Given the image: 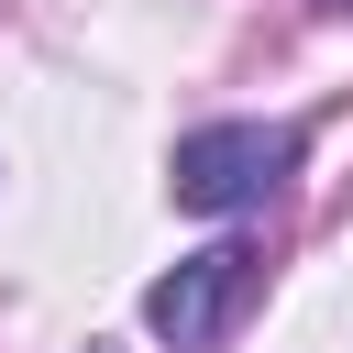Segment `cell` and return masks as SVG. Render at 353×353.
<instances>
[{"label": "cell", "instance_id": "1", "mask_svg": "<svg viewBox=\"0 0 353 353\" xmlns=\"http://www.w3.org/2000/svg\"><path fill=\"white\" fill-rule=\"evenodd\" d=\"M287 176H298V121H199L176 143V165H165L176 210H199V221H243Z\"/></svg>", "mask_w": 353, "mask_h": 353}, {"label": "cell", "instance_id": "2", "mask_svg": "<svg viewBox=\"0 0 353 353\" xmlns=\"http://www.w3.org/2000/svg\"><path fill=\"white\" fill-rule=\"evenodd\" d=\"M243 298H254V254H243V243H210V254L165 265V276L143 287V320H154V342H176V353H210V342L243 320Z\"/></svg>", "mask_w": 353, "mask_h": 353}, {"label": "cell", "instance_id": "3", "mask_svg": "<svg viewBox=\"0 0 353 353\" xmlns=\"http://www.w3.org/2000/svg\"><path fill=\"white\" fill-rule=\"evenodd\" d=\"M88 353H99V342H88Z\"/></svg>", "mask_w": 353, "mask_h": 353}]
</instances>
